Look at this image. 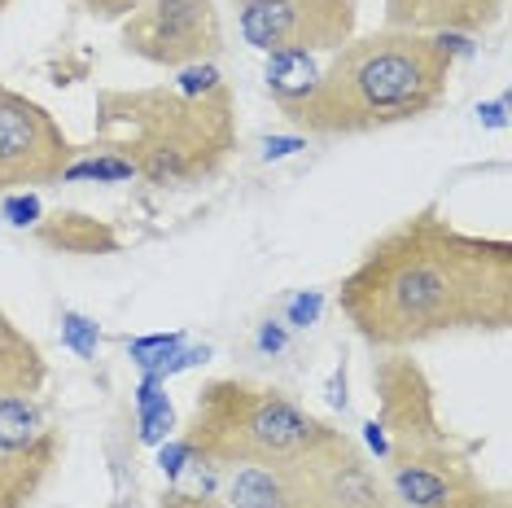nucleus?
Returning <instances> with one entry per match:
<instances>
[{
    "mask_svg": "<svg viewBox=\"0 0 512 508\" xmlns=\"http://www.w3.org/2000/svg\"><path fill=\"white\" fill-rule=\"evenodd\" d=\"M62 180H106V184H123V180H136L132 163L114 154H97V158H79V163H66Z\"/></svg>",
    "mask_w": 512,
    "mask_h": 508,
    "instance_id": "18",
    "label": "nucleus"
},
{
    "mask_svg": "<svg viewBox=\"0 0 512 508\" xmlns=\"http://www.w3.org/2000/svg\"><path fill=\"white\" fill-rule=\"evenodd\" d=\"M44 434H53V425H49V417H44L36 395L0 399V452L31 447V443H40Z\"/></svg>",
    "mask_w": 512,
    "mask_h": 508,
    "instance_id": "15",
    "label": "nucleus"
},
{
    "mask_svg": "<svg viewBox=\"0 0 512 508\" xmlns=\"http://www.w3.org/2000/svg\"><path fill=\"white\" fill-rule=\"evenodd\" d=\"M504 18V0H386V27L412 36H482Z\"/></svg>",
    "mask_w": 512,
    "mask_h": 508,
    "instance_id": "10",
    "label": "nucleus"
},
{
    "mask_svg": "<svg viewBox=\"0 0 512 508\" xmlns=\"http://www.w3.org/2000/svg\"><path fill=\"white\" fill-rule=\"evenodd\" d=\"M123 49L149 66L184 71L197 62H215L224 49V22L215 0H141L123 18Z\"/></svg>",
    "mask_w": 512,
    "mask_h": 508,
    "instance_id": "6",
    "label": "nucleus"
},
{
    "mask_svg": "<svg viewBox=\"0 0 512 508\" xmlns=\"http://www.w3.org/2000/svg\"><path fill=\"white\" fill-rule=\"evenodd\" d=\"M97 145L132 163L158 189H189L219 176L237 149V101L228 84L211 92L110 88L97 92Z\"/></svg>",
    "mask_w": 512,
    "mask_h": 508,
    "instance_id": "3",
    "label": "nucleus"
},
{
    "mask_svg": "<svg viewBox=\"0 0 512 508\" xmlns=\"http://www.w3.org/2000/svg\"><path fill=\"white\" fill-rule=\"evenodd\" d=\"M136 408H141V443H162V438L171 434V425H176V408H171L167 390H162V377L149 373L145 386L136 390Z\"/></svg>",
    "mask_w": 512,
    "mask_h": 508,
    "instance_id": "17",
    "label": "nucleus"
},
{
    "mask_svg": "<svg viewBox=\"0 0 512 508\" xmlns=\"http://www.w3.org/2000/svg\"><path fill=\"white\" fill-rule=\"evenodd\" d=\"M162 508H189V495H184V491H171L167 500H162Z\"/></svg>",
    "mask_w": 512,
    "mask_h": 508,
    "instance_id": "28",
    "label": "nucleus"
},
{
    "mask_svg": "<svg viewBox=\"0 0 512 508\" xmlns=\"http://www.w3.org/2000/svg\"><path fill=\"white\" fill-rule=\"evenodd\" d=\"M75 145L40 101L0 88V193H22L62 180Z\"/></svg>",
    "mask_w": 512,
    "mask_h": 508,
    "instance_id": "7",
    "label": "nucleus"
},
{
    "mask_svg": "<svg viewBox=\"0 0 512 508\" xmlns=\"http://www.w3.org/2000/svg\"><path fill=\"white\" fill-rule=\"evenodd\" d=\"M158 465H162V473H167V478H180L184 465H193L189 443H184V438H176V443H167V447L158 452Z\"/></svg>",
    "mask_w": 512,
    "mask_h": 508,
    "instance_id": "23",
    "label": "nucleus"
},
{
    "mask_svg": "<svg viewBox=\"0 0 512 508\" xmlns=\"http://www.w3.org/2000/svg\"><path fill=\"white\" fill-rule=\"evenodd\" d=\"M62 338H66V346H71L75 355L92 360V355H97L101 333H97V325H92L88 316H79V311H62Z\"/></svg>",
    "mask_w": 512,
    "mask_h": 508,
    "instance_id": "20",
    "label": "nucleus"
},
{
    "mask_svg": "<svg viewBox=\"0 0 512 508\" xmlns=\"http://www.w3.org/2000/svg\"><path fill=\"white\" fill-rule=\"evenodd\" d=\"M241 40L259 53H337L355 40L359 0H232Z\"/></svg>",
    "mask_w": 512,
    "mask_h": 508,
    "instance_id": "5",
    "label": "nucleus"
},
{
    "mask_svg": "<svg viewBox=\"0 0 512 508\" xmlns=\"http://www.w3.org/2000/svg\"><path fill=\"white\" fill-rule=\"evenodd\" d=\"M259 346H263V351H281V346H285V329L281 325H263Z\"/></svg>",
    "mask_w": 512,
    "mask_h": 508,
    "instance_id": "26",
    "label": "nucleus"
},
{
    "mask_svg": "<svg viewBox=\"0 0 512 508\" xmlns=\"http://www.w3.org/2000/svg\"><path fill=\"white\" fill-rule=\"evenodd\" d=\"M31 237L40 246H49L57 254H114L119 250V233L97 215H84V211H53L44 215Z\"/></svg>",
    "mask_w": 512,
    "mask_h": 508,
    "instance_id": "14",
    "label": "nucleus"
},
{
    "mask_svg": "<svg viewBox=\"0 0 512 508\" xmlns=\"http://www.w3.org/2000/svg\"><path fill=\"white\" fill-rule=\"evenodd\" d=\"M62 456V438L44 434L40 443L18 447V452H0V508H27L44 491L49 473Z\"/></svg>",
    "mask_w": 512,
    "mask_h": 508,
    "instance_id": "12",
    "label": "nucleus"
},
{
    "mask_svg": "<svg viewBox=\"0 0 512 508\" xmlns=\"http://www.w3.org/2000/svg\"><path fill=\"white\" fill-rule=\"evenodd\" d=\"M469 452H473L469 443L447 438V443L425 447V452L386 456L394 500H403L407 508H491V504H504V495L491 491L482 478H477Z\"/></svg>",
    "mask_w": 512,
    "mask_h": 508,
    "instance_id": "9",
    "label": "nucleus"
},
{
    "mask_svg": "<svg viewBox=\"0 0 512 508\" xmlns=\"http://www.w3.org/2000/svg\"><path fill=\"white\" fill-rule=\"evenodd\" d=\"M302 149V136H276V141H263V158H285Z\"/></svg>",
    "mask_w": 512,
    "mask_h": 508,
    "instance_id": "25",
    "label": "nucleus"
},
{
    "mask_svg": "<svg viewBox=\"0 0 512 508\" xmlns=\"http://www.w3.org/2000/svg\"><path fill=\"white\" fill-rule=\"evenodd\" d=\"M316 79H320V66L311 53H272V62H267V88H272L276 106L307 97L316 88Z\"/></svg>",
    "mask_w": 512,
    "mask_h": 508,
    "instance_id": "16",
    "label": "nucleus"
},
{
    "mask_svg": "<svg viewBox=\"0 0 512 508\" xmlns=\"http://www.w3.org/2000/svg\"><path fill=\"white\" fill-rule=\"evenodd\" d=\"M451 84V53L434 36L381 27L346 40L320 71L316 88L285 101L281 114L307 136H368L425 119Z\"/></svg>",
    "mask_w": 512,
    "mask_h": 508,
    "instance_id": "2",
    "label": "nucleus"
},
{
    "mask_svg": "<svg viewBox=\"0 0 512 508\" xmlns=\"http://www.w3.org/2000/svg\"><path fill=\"white\" fill-rule=\"evenodd\" d=\"M491 508H504V504H491Z\"/></svg>",
    "mask_w": 512,
    "mask_h": 508,
    "instance_id": "30",
    "label": "nucleus"
},
{
    "mask_svg": "<svg viewBox=\"0 0 512 508\" xmlns=\"http://www.w3.org/2000/svg\"><path fill=\"white\" fill-rule=\"evenodd\" d=\"M232 508H316L311 456L294 465H241L228 482Z\"/></svg>",
    "mask_w": 512,
    "mask_h": 508,
    "instance_id": "11",
    "label": "nucleus"
},
{
    "mask_svg": "<svg viewBox=\"0 0 512 508\" xmlns=\"http://www.w3.org/2000/svg\"><path fill=\"white\" fill-rule=\"evenodd\" d=\"M372 386H377L381 403V434H386V456H407V452H425L438 447L447 438H456L447 425L438 421V403L434 386H429L425 368L403 351H386L372 364Z\"/></svg>",
    "mask_w": 512,
    "mask_h": 508,
    "instance_id": "8",
    "label": "nucleus"
},
{
    "mask_svg": "<svg viewBox=\"0 0 512 508\" xmlns=\"http://www.w3.org/2000/svg\"><path fill=\"white\" fill-rule=\"evenodd\" d=\"M9 5H14V0H0V14H5V9H9Z\"/></svg>",
    "mask_w": 512,
    "mask_h": 508,
    "instance_id": "29",
    "label": "nucleus"
},
{
    "mask_svg": "<svg viewBox=\"0 0 512 508\" xmlns=\"http://www.w3.org/2000/svg\"><path fill=\"white\" fill-rule=\"evenodd\" d=\"M337 307L372 351L512 325V241L456 228L438 206L399 219L342 276Z\"/></svg>",
    "mask_w": 512,
    "mask_h": 508,
    "instance_id": "1",
    "label": "nucleus"
},
{
    "mask_svg": "<svg viewBox=\"0 0 512 508\" xmlns=\"http://www.w3.org/2000/svg\"><path fill=\"white\" fill-rule=\"evenodd\" d=\"M337 430L285 390L246 377H215L197 390L184 443L197 465H294L316 456Z\"/></svg>",
    "mask_w": 512,
    "mask_h": 508,
    "instance_id": "4",
    "label": "nucleus"
},
{
    "mask_svg": "<svg viewBox=\"0 0 512 508\" xmlns=\"http://www.w3.org/2000/svg\"><path fill=\"white\" fill-rule=\"evenodd\" d=\"M316 316H320V294H298L294 303H289V325L294 329H307Z\"/></svg>",
    "mask_w": 512,
    "mask_h": 508,
    "instance_id": "24",
    "label": "nucleus"
},
{
    "mask_svg": "<svg viewBox=\"0 0 512 508\" xmlns=\"http://www.w3.org/2000/svg\"><path fill=\"white\" fill-rule=\"evenodd\" d=\"M5 219H9L14 228H36L40 219H44V206H40L36 193H27V189H22V193H9V198H5Z\"/></svg>",
    "mask_w": 512,
    "mask_h": 508,
    "instance_id": "21",
    "label": "nucleus"
},
{
    "mask_svg": "<svg viewBox=\"0 0 512 508\" xmlns=\"http://www.w3.org/2000/svg\"><path fill=\"white\" fill-rule=\"evenodd\" d=\"M44 381H49L44 351L5 316V307H0V399L40 395Z\"/></svg>",
    "mask_w": 512,
    "mask_h": 508,
    "instance_id": "13",
    "label": "nucleus"
},
{
    "mask_svg": "<svg viewBox=\"0 0 512 508\" xmlns=\"http://www.w3.org/2000/svg\"><path fill=\"white\" fill-rule=\"evenodd\" d=\"M364 438H368V447H372V452H377V456H386V434H381V425H377V421H368V425H364Z\"/></svg>",
    "mask_w": 512,
    "mask_h": 508,
    "instance_id": "27",
    "label": "nucleus"
},
{
    "mask_svg": "<svg viewBox=\"0 0 512 508\" xmlns=\"http://www.w3.org/2000/svg\"><path fill=\"white\" fill-rule=\"evenodd\" d=\"M84 14H92V18H106V22H114V18H127L132 14L141 0H75Z\"/></svg>",
    "mask_w": 512,
    "mask_h": 508,
    "instance_id": "22",
    "label": "nucleus"
},
{
    "mask_svg": "<svg viewBox=\"0 0 512 508\" xmlns=\"http://www.w3.org/2000/svg\"><path fill=\"white\" fill-rule=\"evenodd\" d=\"M184 346V333H154V338H136L132 342V364H141L145 373H162V364L171 360Z\"/></svg>",
    "mask_w": 512,
    "mask_h": 508,
    "instance_id": "19",
    "label": "nucleus"
},
{
    "mask_svg": "<svg viewBox=\"0 0 512 508\" xmlns=\"http://www.w3.org/2000/svg\"><path fill=\"white\" fill-rule=\"evenodd\" d=\"M0 88H5V84H0Z\"/></svg>",
    "mask_w": 512,
    "mask_h": 508,
    "instance_id": "31",
    "label": "nucleus"
}]
</instances>
